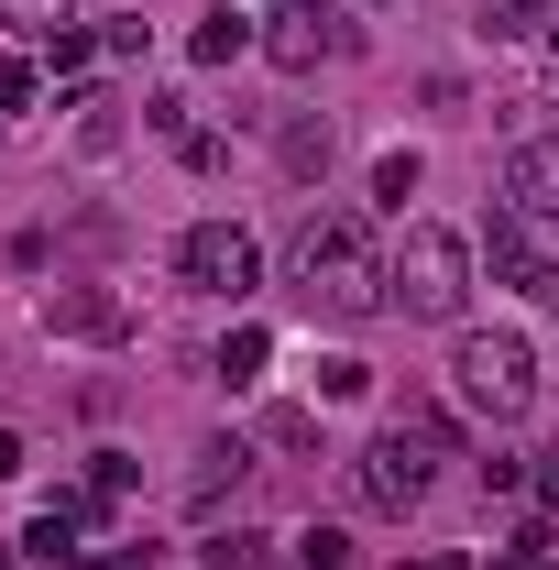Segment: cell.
<instances>
[{"label":"cell","instance_id":"10","mask_svg":"<svg viewBox=\"0 0 559 570\" xmlns=\"http://www.w3.org/2000/svg\"><path fill=\"white\" fill-rule=\"evenodd\" d=\"M198 560H209V570H285V560H275V538H253V527H219Z\"/></svg>","mask_w":559,"mask_h":570},{"label":"cell","instance_id":"21","mask_svg":"<svg viewBox=\"0 0 559 570\" xmlns=\"http://www.w3.org/2000/svg\"><path fill=\"white\" fill-rule=\"evenodd\" d=\"M296 560H307V570H341L351 538H341V527H307V538H296Z\"/></svg>","mask_w":559,"mask_h":570},{"label":"cell","instance_id":"7","mask_svg":"<svg viewBox=\"0 0 559 570\" xmlns=\"http://www.w3.org/2000/svg\"><path fill=\"white\" fill-rule=\"evenodd\" d=\"M33 318H45L56 341H133V307H121L110 285H45Z\"/></svg>","mask_w":559,"mask_h":570},{"label":"cell","instance_id":"4","mask_svg":"<svg viewBox=\"0 0 559 570\" xmlns=\"http://www.w3.org/2000/svg\"><path fill=\"white\" fill-rule=\"evenodd\" d=\"M450 373H461V406L493 417V428L538 406V352H527V330H472V341L450 352Z\"/></svg>","mask_w":559,"mask_h":570},{"label":"cell","instance_id":"27","mask_svg":"<svg viewBox=\"0 0 559 570\" xmlns=\"http://www.w3.org/2000/svg\"><path fill=\"white\" fill-rule=\"evenodd\" d=\"M549 296H559V285H549Z\"/></svg>","mask_w":559,"mask_h":570},{"label":"cell","instance_id":"24","mask_svg":"<svg viewBox=\"0 0 559 570\" xmlns=\"http://www.w3.org/2000/svg\"><path fill=\"white\" fill-rule=\"evenodd\" d=\"M22 461H33V450H22V439H11V428H0V483H11V472H22Z\"/></svg>","mask_w":559,"mask_h":570},{"label":"cell","instance_id":"22","mask_svg":"<svg viewBox=\"0 0 559 570\" xmlns=\"http://www.w3.org/2000/svg\"><path fill=\"white\" fill-rule=\"evenodd\" d=\"M33 88H45V77L22 67V56H0V110H33Z\"/></svg>","mask_w":559,"mask_h":570},{"label":"cell","instance_id":"13","mask_svg":"<svg viewBox=\"0 0 559 570\" xmlns=\"http://www.w3.org/2000/svg\"><path fill=\"white\" fill-rule=\"evenodd\" d=\"M264 362H275L264 330H231V341H219V384H264Z\"/></svg>","mask_w":559,"mask_h":570},{"label":"cell","instance_id":"12","mask_svg":"<svg viewBox=\"0 0 559 570\" xmlns=\"http://www.w3.org/2000/svg\"><path fill=\"white\" fill-rule=\"evenodd\" d=\"M187 56H198V67H231V56H253V22H231V11H209V22L187 33Z\"/></svg>","mask_w":559,"mask_h":570},{"label":"cell","instance_id":"26","mask_svg":"<svg viewBox=\"0 0 559 570\" xmlns=\"http://www.w3.org/2000/svg\"><path fill=\"white\" fill-rule=\"evenodd\" d=\"M373 11H384V0H373Z\"/></svg>","mask_w":559,"mask_h":570},{"label":"cell","instance_id":"11","mask_svg":"<svg viewBox=\"0 0 559 570\" xmlns=\"http://www.w3.org/2000/svg\"><path fill=\"white\" fill-rule=\"evenodd\" d=\"M483 33L493 45H538L549 33V0H483Z\"/></svg>","mask_w":559,"mask_h":570},{"label":"cell","instance_id":"16","mask_svg":"<svg viewBox=\"0 0 559 570\" xmlns=\"http://www.w3.org/2000/svg\"><path fill=\"white\" fill-rule=\"evenodd\" d=\"M242 461H253V450H242V439H209V450H198V504H209L219 483H242Z\"/></svg>","mask_w":559,"mask_h":570},{"label":"cell","instance_id":"9","mask_svg":"<svg viewBox=\"0 0 559 570\" xmlns=\"http://www.w3.org/2000/svg\"><path fill=\"white\" fill-rule=\"evenodd\" d=\"M483 275H493V285H559V275H549V242H538V219H516V209L483 219Z\"/></svg>","mask_w":559,"mask_h":570},{"label":"cell","instance_id":"5","mask_svg":"<svg viewBox=\"0 0 559 570\" xmlns=\"http://www.w3.org/2000/svg\"><path fill=\"white\" fill-rule=\"evenodd\" d=\"M176 285H198V296H253L264 285V242L242 230V219H198V230H176Z\"/></svg>","mask_w":559,"mask_h":570},{"label":"cell","instance_id":"18","mask_svg":"<svg viewBox=\"0 0 559 570\" xmlns=\"http://www.w3.org/2000/svg\"><path fill=\"white\" fill-rule=\"evenodd\" d=\"M45 67H56V77H88V67H99V33H77V22H67V33H45Z\"/></svg>","mask_w":559,"mask_h":570},{"label":"cell","instance_id":"2","mask_svg":"<svg viewBox=\"0 0 559 570\" xmlns=\"http://www.w3.org/2000/svg\"><path fill=\"white\" fill-rule=\"evenodd\" d=\"M428 483H439V417H428V406H406V417L351 461V494L373 504V515H418Z\"/></svg>","mask_w":559,"mask_h":570},{"label":"cell","instance_id":"19","mask_svg":"<svg viewBox=\"0 0 559 570\" xmlns=\"http://www.w3.org/2000/svg\"><path fill=\"white\" fill-rule=\"evenodd\" d=\"M418 176H428L418 154H384V165H373V198H384V209H406V198H418Z\"/></svg>","mask_w":559,"mask_h":570},{"label":"cell","instance_id":"25","mask_svg":"<svg viewBox=\"0 0 559 570\" xmlns=\"http://www.w3.org/2000/svg\"><path fill=\"white\" fill-rule=\"evenodd\" d=\"M549 88H559V33H549Z\"/></svg>","mask_w":559,"mask_h":570},{"label":"cell","instance_id":"3","mask_svg":"<svg viewBox=\"0 0 559 570\" xmlns=\"http://www.w3.org/2000/svg\"><path fill=\"white\" fill-rule=\"evenodd\" d=\"M461 296H472V242L439 230V219H418L406 253L384 264V307H406V318H461Z\"/></svg>","mask_w":559,"mask_h":570},{"label":"cell","instance_id":"15","mask_svg":"<svg viewBox=\"0 0 559 570\" xmlns=\"http://www.w3.org/2000/svg\"><path fill=\"white\" fill-rule=\"evenodd\" d=\"M330 165V121H285V176H318Z\"/></svg>","mask_w":559,"mask_h":570},{"label":"cell","instance_id":"17","mask_svg":"<svg viewBox=\"0 0 559 570\" xmlns=\"http://www.w3.org/2000/svg\"><path fill=\"white\" fill-rule=\"evenodd\" d=\"M318 395H330V406H351V395H373V362L330 352V362H318Z\"/></svg>","mask_w":559,"mask_h":570},{"label":"cell","instance_id":"8","mask_svg":"<svg viewBox=\"0 0 559 570\" xmlns=\"http://www.w3.org/2000/svg\"><path fill=\"white\" fill-rule=\"evenodd\" d=\"M504 209L538 219V230L559 219V132H527L516 154H504Z\"/></svg>","mask_w":559,"mask_h":570},{"label":"cell","instance_id":"23","mask_svg":"<svg viewBox=\"0 0 559 570\" xmlns=\"http://www.w3.org/2000/svg\"><path fill=\"white\" fill-rule=\"evenodd\" d=\"M538 504H549V515H559V450H549V461H538Z\"/></svg>","mask_w":559,"mask_h":570},{"label":"cell","instance_id":"14","mask_svg":"<svg viewBox=\"0 0 559 570\" xmlns=\"http://www.w3.org/2000/svg\"><path fill=\"white\" fill-rule=\"evenodd\" d=\"M67 11H77V0H0V22H11V33H33V45H45V33H67Z\"/></svg>","mask_w":559,"mask_h":570},{"label":"cell","instance_id":"6","mask_svg":"<svg viewBox=\"0 0 559 570\" xmlns=\"http://www.w3.org/2000/svg\"><path fill=\"white\" fill-rule=\"evenodd\" d=\"M264 56H275L285 77H307V67H330V56H351V22H341V11H318V0H275Z\"/></svg>","mask_w":559,"mask_h":570},{"label":"cell","instance_id":"20","mask_svg":"<svg viewBox=\"0 0 559 570\" xmlns=\"http://www.w3.org/2000/svg\"><path fill=\"white\" fill-rule=\"evenodd\" d=\"M264 439H275V450H318V417H307V406H275Z\"/></svg>","mask_w":559,"mask_h":570},{"label":"cell","instance_id":"1","mask_svg":"<svg viewBox=\"0 0 559 570\" xmlns=\"http://www.w3.org/2000/svg\"><path fill=\"white\" fill-rule=\"evenodd\" d=\"M285 285H296L307 318H373V307H384V253H373L362 209H318L307 219L296 253H285Z\"/></svg>","mask_w":559,"mask_h":570}]
</instances>
